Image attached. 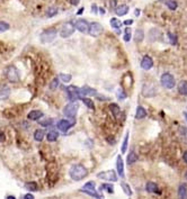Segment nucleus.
<instances>
[{
	"label": "nucleus",
	"instance_id": "nucleus-48",
	"mask_svg": "<svg viewBox=\"0 0 187 199\" xmlns=\"http://www.w3.org/2000/svg\"><path fill=\"white\" fill-rule=\"evenodd\" d=\"M5 135H3V133H0V143L1 142H5Z\"/></svg>",
	"mask_w": 187,
	"mask_h": 199
},
{
	"label": "nucleus",
	"instance_id": "nucleus-32",
	"mask_svg": "<svg viewBox=\"0 0 187 199\" xmlns=\"http://www.w3.org/2000/svg\"><path fill=\"white\" fill-rule=\"evenodd\" d=\"M81 100H82L83 104L87 106V108H89V109H94L95 105H94L93 99H89V98H87V97H82L81 98Z\"/></svg>",
	"mask_w": 187,
	"mask_h": 199
},
{
	"label": "nucleus",
	"instance_id": "nucleus-55",
	"mask_svg": "<svg viewBox=\"0 0 187 199\" xmlns=\"http://www.w3.org/2000/svg\"><path fill=\"white\" fill-rule=\"evenodd\" d=\"M8 199H15V196H7Z\"/></svg>",
	"mask_w": 187,
	"mask_h": 199
},
{
	"label": "nucleus",
	"instance_id": "nucleus-11",
	"mask_svg": "<svg viewBox=\"0 0 187 199\" xmlns=\"http://www.w3.org/2000/svg\"><path fill=\"white\" fill-rule=\"evenodd\" d=\"M75 125V121H69L68 119H61V121H58V129L62 133H67L71 127Z\"/></svg>",
	"mask_w": 187,
	"mask_h": 199
},
{
	"label": "nucleus",
	"instance_id": "nucleus-38",
	"mask_svg": "<svg viewBox=\"0 0 187 199\" xmlns=\"http://www.w3.org/2000/svg\"><path fill=\"white\" fill-rule=\"evenodd\" d=\"M128 135H130V133H126L125 137H124V141H123V144H122V148H121V151H122V153H125L126 150H128Z\"/></svg>",
	"mask_w": 187,
	"mask_h": 199
},
{
	"label": "nucleus",
	"instance_id": "nucleus-56",
	"mask_svg": "<svg viewBox=\"0 0 187 199\" xmlns=\"http://www.w3.org/2000/svg\"><path fill=\"white\" fill-rule=\"evenodd\" d=\"M184 116H185V119H186V121H187V113H186V111H185V113H184Z\"/></svg>",
	"mask_w": 187,
	"mask_h": 199
},
{
	"label": "nucleus",
	"instance_id": "nucleus-16",
	"mask_svg": "<svg viewBox=\"0 0 187 199\" xmlns=\"http://www.w3.org/2000/svg\"><path fill=\"white\" fill-rule=\"evenodd\" d=\"M128 5H120L117 6V7H115V13H116V15L120 17L122 16H125L126 13H128Z\"/></svg>",
	"mask_w": 187,
	"mask_h": 199
},
{
	"label": "nucleus",
	"instance_id": "nucleus-14",
	"mask_svg": "<svg viewBox=\"0 0 187 199\" xmlns=\"http://www.w3.org/2000/svg\"><path fill=\"white\" fill-rule=\"evenodd\" d=\"M42 117H43V111H41V110H32L28 113V115H27V118L33 121H40Z\"/></svg>",
	"mask_w": 187,
	"mask_h": 199
},
{
	"label": "nucleus",
	"instance_id": "nucleus-51",
	"mask_svg": "<svg viewBox=\"0 0 187 199\" xmlns=\"http://www.w3.org/2000/svg\"><path fill=\"white\" fill-rule=\"evenodd\" d=\"M131 24H133V20H132V19H130V20H125V22H124V25H131Z\"/></svg>",
	"mask_w": 187,
	"mask_h": 199
},
{
	"label": "nucleus",
	"instance_id": "nucleus-3",
	"mask_svg": "<svg viewBox=\"0 0 187 199\" xmlns=\"http://www.w3.org/2000/svg\"><path fill=\"white\" fill-rule=\"evenodd\" d=\"M56 34H58V30H56L55 28H53V27H52V28H48V30H43V32L41 33V35H40L41 43L48 44V43L53 42L56 37Z\"/></svg>",
	"mask_w": 187,
	"mask_h": 199
},
{
	"label": "nucleus",
	"instance_id": "nucleus-33",
	"mask_svg": "<svg viewBox=\"0 0 187 199\" xmlns=\"http://www.w3.org/2000/svg\"><path fill=\"white\" fill-rule=\"evenodd\" d=\"M110 111H112V114L115 116V117H117L118 116V114H120V107H118L116 104H110Z\"/></svg>",
	"mask_w": 187,
	"mask_h": 199
},
{
	"label": "nucleus",
	"instance_id": "nucleus-41",
	"mask_svg": "<svg viewBox=\"0 0 187 199\" xmlns=\"http://www.w3.org/2000/svg\"><path fill=\"white\" fill-rule=\"evenodd\" d=\"M59 78H54L53 80L51 81V83H50V89L51 90H55L58 87H59Z\"/></svg>",
	"mask_w": 187,
	"mask_h": 199
},
{
	"label": "nucleus",
	"instance_id": "nucleus-18",
	"mask_svg": "<svg viewBox=\"0 0 187 199\" xmlns=\"http://www.w3.org/2000/svg\"><path fill=\"white\" fill-rule=\"evenodd\" d=\"M136 161H138V155H136V153L134 152V150H131L130 153H128V158H126V163H128V165H131V164H133L134 162Z\"/></svg>",
	"mask_w": 187,
	"mask_h": 199
},
{
	"label": "nucleus",
	"instance_id": "nucleus-45",
	"mask_svg": "<svg viewBox=\"0 0 187 199\" xmlns=\"http://www.w3.org/2000/svg\"><path fill=\"white\" fill-rule=\"evenodd\" d=\"M24 198L25 199H34V196H33L32 194H26L24 196Z\"/></svg>",
	"mask_w": 187,
	"mask_h": 199
},
{
	"label": "nucleus",
	"instance_id": "nucleus-25",
	"mask_svg": "<svg viewBox=\"0 0 187 199\" xmlns=\"http://www.w3.org/2000/svg\"><path fill=\"white\" fill-rule=\"evenodd\" d=\"M46 138H48V142H55V141L59 138V133L55 132V131H51V132L48 133Z\"/></svg>",
	"mask_w": 187,
	"mask_h": 199
},
{
	"label": "nucleus",
	"instance_id": "nucleus-23",
	"mask_svg": "<svg viewBox=\"0 0 187 199\" xmlns=\"http://www.w3.org/2000/svg\"><path fill=\"white\" fill-rule=\"evenodd\" d=\"M99 190H105L107 191L108 194H113L114 192V186L113 185H110V183H103V185H100V187H99Z\"/></svg>",
	"mask_w": 187,
	"mask_h": 199
},
{
	"label": "nucleus",
	"instance_id": "nucleus-2",
	"mask_svg": "<svg viewBox=\"0 0 187 199\" xmlns=\"http://www.w3.org/2000/svg\"><path fill=\"white\" fill-rule=\"evenodd\" d=\"M65 94H67V97L70 101H76V100L81 99L82 97H85L82 89L76 86L67 87V88H65Z\"/></svg>",
	"mask_w": 187,
	"mask_h": 199
},
{
	"label": "nucleus",
	"instance_id": "nucleus-10",
	"mask_svg": "<svg viewBox=\"0 0 187 199\" xmlns=\"http://www.w3.org/2000/svg\"><path fill=\"white\" fill-rule=\"evenodd\" d=\"M157 94V88L153 86L152 83H144L142 87V94L144 97L148 98H152Z\"/></svg>",
	"mask_w": 187,
	"mask_h": 199
},
{
	"label": "nucleus",
	"instance_id": "nucleus-26",
	"mask_svg": "<svg viewBox=\"0 0 187 199\" xmlns=\"http://www.w3.org/2000/svg\"><path fill=\"white\" fill-rule=\"evenodd\" d=\"M110 26L114 28V30H121V27H122V23L120 22V19L115 18V17L110 18Z\"/></svg>",
	"mask_w": 187,
	"mask_h": 199
},
{
	"label": "nucleus",
	"instance_id": "nucleus-40",
	"mask_svg": "<svg viewBox=\"0 0 187 199\" xmlns=\"http://www.w3.org/2000/svg\"><path fill=\"white\" fill-rule=\"evenodd\" d=\"M95 182L94 181H89L85 185V186L81 188V190H95Z\"/></svg>",
	"mask_w": 187,
	"mask_h": 199
},
{
	"label": "nucleus",
	"instance_id": "nucleus-4",
	"mask_svg": "<svg viewBox=\"0 0 187 199\" xmlns=\"http://www.w3.org/2000/svg\"><path fill=\"white\" fill-rule=\"evenodd\" d=\"M5 75H6V78L9 80V82H11V83H17V82L20 80L19 71L17 70V67H14V65H10V67H8L6 69Z\"/></svg>",
	"mask_w": 187,
	"mask_h": 199
},
{
	"label": "nucleus",
	"instance_id": "nucleus-35",
	"mask_svg": "<svg viewBox=\"0 0 187 199\" xmlns=\"http://www.w3.org/2000/svg\"><path fill=\"white\" fill-rule=\"evenodd\" d=\"M10 28V25L7 22H3V20H0V33H5L7 30H9Z\"/></svg>",
	"mask_w": 187,
	"mask_h": 199
},
{
	"label": "nucleus",
	"instance_id": "nucleus-50",
	"mask_svg": "<svg viewBox=\"0 0 187 199\" xmlns=\"http://www.w3.org/2000/svg\"><path fill=\"white\" fill-rule=\"evenodd\" d=\"M134 15H135L136 17H139L140 16V9L139 8H136L135 11H134Z\"/></svg>",
	"mask_w": 187,
	"mask_h": 199
},
{
	"label": "nucleus",
	"instance_id": "nucleus-27",
	"mask_svg": "<svg viewBox=\"0 0 187 199\" xmlns=\"http://www.w3.org/2000/svg\"><path fill=\"white\" fill-rule=\"evenodd\" d=\"M121 187H122V189H123L124 194L128 195V197H131L132 195H133V192H132V190H131V187L128 186V183H126L123 181V182H121Z\"/></svg>",
	"mask_w": 187,
	"mask_h": 199
},
{
	"label": "nucleus",
	"instance_id": "nucleus-42",
	"mask_svg": "<svg viewBox=\"0 0 187 199\" xmlns=\"http://www.w3.org/2000/svg\"><path fill=\"white\" fill-rule=\"evenodd\" d=\"M117 98L118 99H121V100H124L126 98V94L125 92L123 91V90H122V89H118V91H117Z\"/></svg>",
	"mask_w": 187,
	"mask_h": 199
},
{
	"label": "nucleus",
	"instance_id": "nucleus-21",
	"mask_svg": "<svg viewBox=\"0 0 187 199\" xmlns=\"http://www.w3.org/2000/svg\"><path fill=\"white\" fill-rule=\"evenodd\" d=\"M81 89H82L83 94H85V96H96L97 94L96 89H93V88H90V87L85 86V87H82Z\"/></svg>",
	"mask_w": 187,
	"mask_h": 199
},
{
	"label": "nucleus",
	"instance_id": "nucleus-53",
	"mask_svg": "<svg viewBox=\"0 0 187 199\" xmlns=\"http://www.w3.org/2000/svg\"><path fill=\"white\" fill-rule=\"evenodd\" d=\"M98 9H99V13H100V15H105L104 8H102V7H100V8H98Z\"/></svg>",
	"mask_w": 187,
	"mask_h": 199
},
{
	"label": "nucleus",
	"instance_id": "nucleus-44",
	"mask_svg": "<svg viewBox=\"0 0 187 199\" xmlns=\"http://www.w3.org/2000/svg\"><path fill=\"white\" fill-rule=\"evenodd\" d=\"M96 98L98 100H108V97H106V96H103V94H102V96H99L98 94H96Z\"/></svg>",
	"mask_w": 187,
	"mask_h": 199
},
{
	"label": "nucleus",
	"instance_id": "nucleus-57",
	"mask_svg": "<svg viewBox=\"0 0 187 199\" xmlns=\"http://www.w3.org/2000/svg\"><path fill=\"white\" fill-rule=\"evenodd\" d=\"M185 179H186V180H187V172L185 173Z\"/></svg>",
	"mask_w": 187,
	"mask_h": 199
},
{
	"label": "nucleus",
	"instance_id": "nucleus-30",
	"mask_svg": "<svg viewBox=\"0 0 187 199\" xmlns=\"http://www.w3.org/2000/svg\"><path fill=\"white\" fill-rule=\"evenodd\" d=\"M59 79L62 82H64V83H69L70 81L72 80V75L68 74V73H61V74L59 75Z\"/></svg>",
	"mask_w": 187,
	"mask_h": 199
},
{
	"label": "nucleus",
	"instance_id": "nucleus-13",
	"mask_svg": "<svg viewBox=\"0 0 187 199\" xmlns=\"http://www.w3.org/2000/svg\"><path fill=\"white\" fill-rule=\"evenodd\" d=\"M153 67V60L149 55H144L141 60V67L143 70L148 71Z\"/></svg>",
	"mask_w": 187,
	"mask_h": 199
},
{
	"label": "nucleus",
	"instance_id": "nucleus-49",
	"mask_svg": "<svg viewBox=\"0 0 187 199\" xmlns=\"http://www.w3.org/2000/svg\"><path fill=\"white\" fill-rule=\"evenodd\" d=\"M183 160L187 163V151L186 152H184V154H183Z\"/></svg>",
	"mask_w": 187,
	"mask_h": 199
},
{
	"label": "nucleus",
	"instance_id": "nucleus-36",
	"mask_svg": "<svg viewBox=\"0 0 187 199\" xmlns=\"http://www.w3.org/2000/svg\"><path fill=\"white\" fill-rule=\"evenodd\" d=\"M166 6L170 10H175V9H177V7H178V3H177L175 0H167Z\"/></svg>",
	"mask_w": 187,
	"mask_h": 199
},
{
	"label": "nucleus",
	"instance_id": "nucleus-17",
	"mask_svg": "<svg viewBox=\"0 0 187 199\" xmlns=\"http://www.w3.org/2000/svg\"><path fill=\"white\" fill-rule=\"evenodd\" d=\"M144 117H147V110H145L142 106H138V107H136L135 118L136 119H143Z\"/></svg>",
	"mask_w": 187,
	"mask_h": 199
},
{
	"label": "nucleus",
	"instance_id": "nucleus-52",
	"mask_svg": "<svg viewBox=\"0 0 187 199\" xmlns=\"http://www.w3.org/2000/svg\"><path fill=\"white\" fill-rule=\"evenodd\" d=\"M110 7H112V8L115 9V5H116V0H112V3H110Z\"/></svg>",
	"mask_w": 187,
	"mask_h": 199
},
{
	"label": "nucleus",
	"instance_id": "nucleus-29",
	"mask_svg": "<svg viewBox=\"0 0 187 199\" xmlns=\"http://www.w3.org/2000/svg\"><path fill=\"white\" fill-rule=\"evenodd\" d=\"M145 189H147L148 192H151V194H153V192H157L158 191V186L156 185L155 182H148L147 186H145Z\"/></svg>",
	"mask_w": 187,
	"mask_h": 199
},
{
	"label": "nucleus",
	"instance_id": "nucleus-28",
	"mask_svg": "<svg viewBox=\"0 0 187 199\" xmlns=\"http://www.w3.org/2000/svg\"><path fill=\"white\" fill-rule=\"evenodd\" d=\"M178 197L179 198H186L187 197V187L186 185H180L178 188Z\"/></svg>",
	"mask_w": 187,
	"mask_h": 199
},
{
	"label": "nucleus",
	"instance_id": "nucleus-15",
	"mask_svg": "<svg viewBox=\"0 0 187 199\" xmlns=\"http://www.w3.org/2000/svg\"><path fill=\"white\" fill-rule=\"evenodd\" d=\"M116 169H117V172L120 175V177L124 178V164H123V159H122L121 155H117V159H116Z\"/></svg>",
	"mask_w": 187,
	"mask_h": 199
},
{
	"label": "nucleus",
	"instance_id": "nucleus-5",
	"mask_svg": "<svg viewBox=\"0 0 187 199\" xmlns=\"http://www.w3.org/2000/svg\"><path fill=\"white\" fill-rule=\"evenodd\" d=\"M78 110H79V105L76 101H71L68 105H65L63 109V114L69 118H75Z\"/></svg>",
	"mask_w": 187,
	"mask_h": 199
},
{
	"label": "nucleus",
	"instance_id": "nucleus-54",
	"mask_svg": "<svg viewBox=\"0 0 187 199\" xmlns=\"http://www.w3.org/2000/svg\"><path fill=\"white\" fill-rule=\"evenodd\" d=\"M85 10V8H80V10L78 11V15H81V13H82V11Z\"/></svg>",
	"mask_w": 187,
	"mask_h": 199
},
{
	"label": "nucleus",
	"instance_id": "nucleus-43",
	"mask_svg": "<svg viewBox=\"0 0 187 199\" xmlns=\"http://www.w3.org/2000/svg\"><path fill=\"white\" fill-rule=\"evenodd\" d=\"M168 36H169V38H170V44H171V45H175V44L177 43V37H176V35H174V34H171V33H168Z\"/></svg>",
	"mask_w": 187,
	"mask_h": 199
},
{
	"label": "nucleus",
	"instance_id": "nucleus-22",
	"mask_svg": "<svg viewBox=\"0 0 187 199\" xmlns=\"http://www.w3.org/2000/svg\"><path fill=\"white\" fill-rule=\"evenodd\" d=\"M44 136H45V133L43 132L42 129H36L34 132V140L36 142H42Z\"/></svg>",
	"mask_w": 187,
	"mask_h": 199
},
{
	"label": "nucleus",
	"instance_id": "nucleus-20",
	"mask_svg": "<svg viewBox=\"0 0 187 199\" xmlns=\"http://www.w3.org/2000/svg\"><path fill=\"white\" fill-rule=\"evenodd\" d=\"M9 92H10V89L8 86H1L0 87V98L1 99H6L8 98Z\"/></svg>",
	"mask_w": 187,
	"mask_h": 199
},
{
	"label": "nucleus",
	"instance_id": "nucleus-19",
	"mask_svg": "<svg viewBox=\"0 0 187 199\" xmlns=\"http://www.w3.org/2000/svg\"><path fill=\"white\" fill-rule=\"evenodd\" d=\"M178 91L183 96H187V81L183 80L178 83Z\"/></svg>",
	"mask_w": 187,
	"mask_h": 199
},
{
	"label": "nucleus",
	"instance_id": "nucleus-46",
	"mask_svg": "<svg viewBox=\"0 0 187 199\" xmlns=\"http://www.w3.org/2000/svg\"><path fill=\"white\" fill-rule=\"evenodd\" d=\"M70 3H71V5H73V6H78L79 3H80V0H71Z\"/></svg>",
	"mask_w": 187,
	"mask_h": 199
},
{
	"label": "nucleus",
	"instance_id": "nucleus-9",
	"mask_svg": "<svg viewBox=\"0 0 187 199\" xmlns=\"http://www.w3.org/2000/svg\"><path fill=\"white\" fill-rule=\"evenodd\" d=\"M87 33H88L90 36H93V37H97V36H99L103 33L102 24H99V23H97V22L91 23V24L89 25L88 32Z\"/></svg>",
	"mask_w": 187,
	"mask_h": 199
},
{
	"label": "nucleus",
	"instance_id": "nucleus-37",
	"mask_svg": "<svg viewBox=\"0 0 187 199\" xmlns=\"http://www.w3.org/2000/svg\"><path fill=\"white\" fill-rule=\"evenodd\" d=\"M56 13H58V8H55V7H51V8H48V10H46V16H48V18L54 17Z\"/></svg>",
	"mask_w": 187,
	"mask_h": 199
},
{
	"label": "nucleus",
	"instance_id": "nucleus-39",
	"mask_svg": "<svg viewBox=\"0 0 187 199\" xmlns=\"http://www.w3.org/2000/svg\"><path fill=\"white\" fill-rule=\"evenodd\" d=\"M131 28L130 27H126L125 28V33H124V42H126V43H128L130 40H131Z\"/></svg>",
	"mask_w": 187,
	"mask_h": 199
},
{
	"label": "nucleus",
	"instance_id": "nucleus-7",
	"mask_svg": "<svg viewBox=\"0 0 187 199\" xmlns=\"http://www.w3.org/2000/svg\"><path fill=\"white\" fill-rule=\"evenodd\" d=\"M75 30H76L75 24L71 22H68L62 26L61 30H60V36L62 38H68L72 35L73 33H75Z\"/></svg>",
	"mask_w": 187,
	"mask_h": 199
},
{
	"label": "nucleus",
	"instance_id": "nucleus-31",
	"mask_svg": "<svg viewBox=\"0 0 187 199\" xmlns=\"http://www.w3.org/2000/svg\"><path fill=\"white\" fill-rule=\"evenodd\" d=\"M25 188L28 191H36L37 190V183L34 182V181H31V182L25 183Z\"/></svg>",
	"mask_w": 187,
	"mask_h": 199
},
{
	"label": "nucleus",
	"instance_id": "nucleus-47",
	"mask_svg": "<svg viewBox=\"0 0 187 199\" xmlns=\"http://www.w3.org/2000/svg\"><path fill=\"white\" fill-rule=\"evenodd\" d=\"M91 11H93L94 13H97V6L95 5V3L91 6Z\"/></svg>",
	"mask_w": 187,
	"mask_h": 199
},
{
	"label": "nucleus",
	"instance_id": "nucleus-34",
	"mask_svg": "<svg viewBox=\"0 0 187 199\" xmlns=\"http://www.w3.org/2000/svg\"><path fill=\"white\" fill-rule=\"evenodd\" d=\"M38 123H40V125L43 127H50V126H52V124L54 123V121L52 118H45L44 121H40Z\"/></svg>",
	"mask_w": 187,
	"mask_h": 199
},
{
	"label": "nucleus",
	"instance_id": "nucleus-24",
	"mask_svg": "<svg viewBox=\"0 0 187 199\" xmlns=\"http://www.w3.org/2000/svg\"><path fill=\"white\" fill-rule=\"evenodd\" d=\"M134 40L136 43H141L142 40H144V32L142 30H136L135 35H134Z\"/></svg>",
	"mask_w": 187,
	"mask_h": 199
},
{
	"label": "nucleus",
	"instance_id": "nucleus-1",
	"mask_svg": "<svg viewBox=\"0 0 187 199\" xmlns=\"http://www.w3.org/2000/svg\"><path fill=\"white\" fill-rule=\"evenodd\" d=\"M69 175H70V178H71L72 180L80 181V180H82L83 178L87 177L88 171H87V169H86L83 165H81V164H75V165H72L71 169H70Z\"/></svg>",
	"mask_w": 187,
	"mask_h": 199
},
{
	"label": "nucleus",
	"instance_id": "nucleus-8",
	"mask_svg": "<svg viewBox=\"0 0 187 199\" xmlns=\"http://www.w3.org/2000/svg\"><path fill=\"white\" fill-rule=\"evenodd\" d=\"M97 178L102 179V180L112 181V182H116L117 181V175L115 173L114 170H108V171L97 173Z\"/></svg>",
	"mask_w": 187,
	"mask_h": 199
},
{
	"label": "nucleus",
	"instance_id": "nucleus-12",
	"mask_svg": "<svg viewBox=\"0 0 187 199\" xmlns=\"http://www.w3.org/2000/svg\"><path fill=\"white\" fill-rule=\"evenodd\" d=\"M75 28L80 33H87L89 28V24L85 19H78L77 22L75 23Z\"/></svg>",
	"mask_w": 187,
	"mask_h": 199
},
{
	"label": "nucleus",
	"instance_id": "nucleus-6",
	"mask_svg": "<svg viewBox=\"0 0 187 199\" xmlns=\"http://www.w3.org/2000/svg\"><path fill=\"white\" fill-rule=\"evenodd\" d=\"M160 82H161V86L166 89H173L175 87V83H176V82H175L174 75L168 72L163 73V74L161 75Z\"/></svg>",
	"mask_w": 187,
	"mask_h": 199
}]
</instances>
